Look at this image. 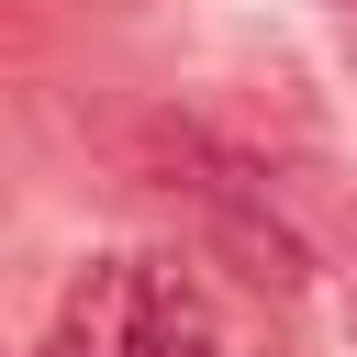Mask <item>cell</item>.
I'll return each mask as SVG.
<instances>
[{"label":"cell","instance_id":"3","mask_svg":"<svg viewBox=\"0 0 357 357\" xmlns=\"http://www.w3.org/2000/svg\"><path fill=\"white\" fill-rule=\"evenodd\" d=\"M134 346V257H89V279L56 312V357H123Z\"/></svg>","mask_w":357,"mask_h":357},{"label":"cell","instance_id":"1","mask_svg":"<svg viewBox=\"0 0 357 357\" xmlns=\"http://www.w3.org/2000/svg\"><path fill=\"white\" fill-rule=\"evenodd\" d=\"M123 357H223L212 301H201V279H190V268L134 257V346H123Z\"/></svg>","mask_w":357,"mask_h":357},{"label":"cell","instance_id":"2","mask_svg":"<svg viewBox=\"0 0 357 357\" xmlns=\"http://www.w3.org/2000/svg\"><path fill=\"white\" fill-rule=\"evenodd\" d=\"M201 212H212V245H223L257 290H279V301H290V290L312 279V245H301V234L257 201V178H245V190H223V201H201Z\"/></svg>","mask_w":357,"mask_h":357}]
</instances>
